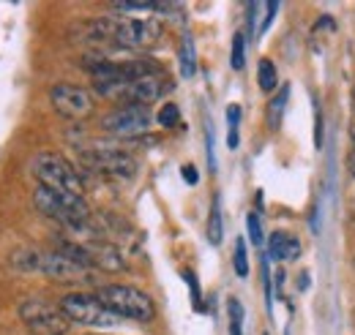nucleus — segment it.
I'll use <instances>...</instances> for the list:
<instances>
[{
	"label": "nucleus",
	"instance_id": "nucleus-5",
	"mask_svg": "<svg viewBox=\"0 0 355 335\" xmlns=\"http://www.w3.org/2000/svg\"><path fill=\"white\" fill-rule=\"evenodd\" d=\"M80 159L88 169L107 174V177H115V180H132L137 174V161L129 153L115 150V147H83Z\"/></svg>",
	"mask_w": 355,
	"mask_h": 335
},
{
	"label": "nucleus",
	"instance_id": "nucleus-22",
	"mask_svg": "<svg viewBox=\"0 0 355 335\" xmlns=\"http://www.w3.org/2000/svg\"><path fill=\"white\" fill-rule=\"evenodd\" d=\"M183 278H186V284H189V289H191V297H194V305L200 308V284H197V275H194L191 270H183Z\"/></svg>",
	"mask_w": 355,
	"mask_h": 335
},
{
	"label": "nucleus",
	"instance_id": "nucleus-7",
	"mask_svg": "<svg viewBox=\"0 0 355 335\" xmlns=\"http://www.w3.org/2000/svg\"><path fill=\"white\" fill-rule=\"evenodd\" d=\"M49 101L55 107L58 115L69 118V120H85L93 115L96 104H93V96H90L85 87H77V84L69 82H58L49 90Z\"/></svg>",
	"mask_w": 355,
	"mask_h": 335
},
{
	"label": "nucleus",
	"instance_id": "nucleus-4",
	"mask_svg": "<svg viewBox=\"0 0 355 335\" xmlns=\"http://www.w3.org/2000/svg\"><path fill=\"white\" fill-rule=\"evenodd\" d=\"M60 308H63V314L71 322L85 325V327H115V325H121V316H115L96 294H85V292L66 294L60 300Z\"/></svg>",
	"mask_w": 355,
	"mask_h": 335
},
{
	"label": "nucleus",
	"instance_id": "nucleus-19",
	"mask_svg": "<svg viewBox=\"0 0 355 335\" xmlns=\"http://www.w3.org/2000/svg\"><path fill=\"white\" fill-rule=\"evenodd\" d=\"M159 126L164 128H175L178 123H180V109H178L175 104H164L162 109H159Z\"/></svg>",
	"mask_w": 355,
	"mask_h": 335
},
{
	"label": "nucleus",
	"instance_id": "nucleus-1",
	"mask_svg": "<svg viewBox=\"0 0 355 335\" xmlns=\"http://www.w3.org/2000/svg\"><path fill=\"white\" fill-rule=\"evenodd\" d=\"M96 297L121 319H134V322H153L156 316V305L145 292L126 287V284H107L98 287Z\"/></svg>",
	"mask_w": 355,
	"mask_h": 335
},
{
	"label": "nucleus",
	"instance_id": "nucleus-28",
	"mask_svg": "<svg viewBox=\"0 0 355 335\" xmlns=\"http://www.w3.org/2000/svg\"><path fill=\"white\" fill-rule=\"evenodd\" d=\"M353 101H355V90H353Z\"/></svg>",
	"mask_w": 355,
	"mask_h": 335
},
{
	"label": "nucleus",
	"instance_id": "nucleus-11",
	"mask_svg": "<svg viewBox=\"0 0 355 335\" xmlns=\"http://www.w3.org/2000/svg\"><path fill=\"white\" fill-rule=\"evenodd\" d=\"M287 101H290V84H282L279 87V93L270 98V104H268V128L270 131H276V128L282 126V115H284V109H287Z\"/></svg>",
	"mask_w": 355,
	"mask_h": 335
},
{
	"label": "nucleus",
	"instance_id": "nucleus-27",
	"mask_svg": "<svg viewBox=\"0 0 355 335\" xmlns=\"http://www.w3.org/2000/svg\"><path fill=\"white\" fill-rule=\"evenodd\" d=\"M350 134L355 136V115H353V123H350Z\"/></svg>",
	"mask_w": 355,
	"mask_h": 335
},
{
	"label": "nucleus",
	"instance_id": "nucleus-9",
	"mask_svg": "<svg viewBox=\"0 0 355 335\" xmlns=\"http://www.w3.org/2000/svg\"><path fill=\"white\" fill-rule=\"evenodd\" d=\"M162 28L156 19H123L118 17V30H115V44L126 49H148L159 39Z\"/></svg>",
	"mask_w": 355,
	"mask_h": 335
},
{
	"label": "nucleus",
	"instance_id": "nucleus-24",
	"mask_svg": "<svg viewBox=\"0 0 355 335\" xmlns=\"http://www.w3.org/2000/svg\"><path fill=\"white\" fill-rule=\"evenodd\" d=\"M276 11H279V3H266V17H263V25H260V33H266L268 30V25L273 22Z\"/></svg>",
	"mask_w": 355,
	"mask_h": 335
},
{
	"label": "nucleus",
	"instance_id": "nucleus-26",
	"mask_svg": "<svg viewBox=\"0 0 355 335\" xmlns=\"http://www.w3.org/2000/svg\"><path fill=\"white\" fill-rule=\"evenodd\" d=\"M347 169H350V172L355 174V147L350 150V156H347Z\"/></svg>",
	"mask_w": 355,
	"mask_h": 335
},
{
	"label": "nucleus",
	"instance_id": "nucleus-17",
	"mask_svg": "<svg viewBox=\"0 0 355 335\" xmlns=\"http://www.w3.org/2000/svg\"><path fill=\"white\" fill-rule=\"evenodd\" d=\"M230 66L235 71H241L246 66V36L243 33H235L232 36V52H230Z\"/></svg>",
	"mask_w": 355,
	"mask_h": 335
},
{
	"label": "nucleus",
	"instance_id": "nucleus-10",
	"mask_svg": "<svg viewBox=\"0 0 355 335\" xmlns=\"http://www.w3.org/2000/svg\"><path fill=\"white\" fill-rule=\"evenodd\" d=\"M268 256L273 262H293L301 256V243L295 235H287V232H273L270 240H268Z\"/></svg>",
	"mask_w": 355,
	"mask_h": 335
},
{
	"label": "nucleus",
	"instance_id": "nucleus-3",
	"mask_svg": "<svg viewBox=\"0 0 355 335\" xmlns=\"http://www.w3.org/2000/svg\"><path fill=\"white\" fill-rule=\"evenodd\" d=\"M19 319L25 322L31 335H66L71 327V319L63 314L60 305H52L39 297H28L19 305Z\"/></svg>",
	"mask_w": 355,
	"mask_h": 335
},
{
	"label": "nucleus",
	"instance_id": "nucleus-15",
	"mask_svg": "<svg viewBox=\"0 0 355 335\" xmlns=\"http://www.w3.org/2000/svg\"><path fill=\"white\" fill-rule=\"evenodd\" d=\"M227 316H230V335H243V305L238 297L227 300Z\"/></svg>",
	"mask_w": 355,
	"mask_h": 335
},
{
	"label": "nucleus",
	"instance_id": "nucleus-13",
	"mask_svg": "<svg viewBox=\"0 0 355 335\" xmlns=\"http://www.w3.org/2000/svg\"><path fill=\"white\" fill-rule=\"evenodd\" d=\"M222 237H224L222 202H219V197H214V205H211V215H208V243H211V246H222Z\"/></svg>",
	"mask_w": 355,
	"mask_h": 335
},
{
	"label": "nucleus",
	"instance_id": "nucleus-16",
	"mask_svg": "<svg viewBox=\"0 0 355 335\" xmlns=\"http://www.w3.org/2000/svg\"><path fill=\"white\" fill-rule=\"evenodd\" d=\"M238 126H241V107L238 104H230L227 107V145H230V150H235L238 147Z\"/></svg>",
	"mask_w": 355,
	"mask_h": 335
},
{
	"label": "nucleus",
	"instance_id": "nucleus-25",
	"mask_svg": "<svg viewBox=\"0 0 355 335\" xmlns=\"http://www.w3.org/2000/svg\"><path fill=\"white\" fill-rule=\"evenodd\" d=\"M180 174H183V180H186V183H189V185H194V183H197V180H200V177H197V169L191 167V164H186V167L180 169Z\"/></svg>",
	"mask_w": 355,
	"mask_h": 335
},
{
	"label": "nucleus",
	"instance_id": "nucleus-2",
	"mask_svg": "<svg viewBox=\"0 0 355 335\" xmlns=\"http://www.w3.org/2000/svg\"><path fill=\"white\" fill-rule=\"evenodd\" d=\"M31 172L36 174V180L46 188H60V191H71L80 194L85 191L83 177L71 161H66L60 153H39L31 161Z\"/></svg>",
	"mask_w": 355,
	"mask_h": 335
},
{
	"label": "nucleus",
	"instance_id": "nucleus-14",
	"mask_svg": "<svg viewBox=\"0 0 355 335\" xmlns=\"http://www.w3.org/2000/svg\"><path fill=\"white\" fill-rule=\"evenodd\" d=\"M257 82H260V90L266 93H273L276 84H279V74H276V66L270 60H260V69H257Z\"/></svg>",
	"mask_w": 355,
	"mask_h": 335
},
{
	"label": "nucleus",
	"instance_id": "nucleus-12",
	"mask_svg": "<svg viewBox=\"0 0 355 335\" xmlns=\"http://www.w3.org/2000/svg\"><path fill=\"white\" fill-rule=\"evenodd\" d=\"M178 60H180V74L186 80H191L197 74V55H194V42L191 36H183L180 49H178Z\"/></svg>",
	"mask_w": 355,
	"mask_h": 335
},
{
	"label": "nucleus",
	"instance_id": "nucleus-21",
	"mask_svg": "<svg viewBox=\"0 0 355 335\" xmlns=\"http://www.w3.org/2000/svg\"><path fill=\"white\" fill-rule=\"evenodd\" d=\"M112 8L115 11H121V14H139V11H156V3H112Z\"/></svg>",
	"mask_w": 355,
	"mask_h": 335
},
{
	"label": "nucleus",
	"instance_id": "nucleus-8",
	"mask_svg": "<svg viewBox=\"0 0 355 335\" xmlns=\"http://www.w3.org/2000/svg\"><path fill=\"white\" fill-rule=\"evenodd\" d=\"M39 273H44L46 278L58 281V284H90L93 281V270L77 264L74 259L63 256L60 251L42 253L39 259Z\"/></svg>",
	"mask_w": 355,
	"mask_h": 335
},
{
	"label": "nucleus",
	"instance_id": "nucleus-20",
	"mask_svg": "<svg viewBox=\"0 0 355 335\" xmlns=\"http://www.w3.org/2000/svg\"><path fill=\"white\" fill-rule=\"evenodd\" d=\"M246 229H249V240H252L254 246H263L266 235H263V224H260V215H257V212H249V215H246Z\"/></svg>",
	"mask_w": 355,
	"mask_h": 335
},
{
	"label": "nucleus",
	"instance_id": "nucleus-18",
	"mask_svg": "<svg viewBox=\"0 0 355 335\" xmlns=\"http://www.w3.org/2000/svg\"><path fill=\"white\" fill-rule=\"evenodd\" d=\"M232 267H235V275L238 278H246L249 275V256H246V243L238 237L235 240V256H232Z\"/></svg>",
	"mask_w": 355,
	"mask_h": 335
},
{
	"label": "nucleus",
	"instance_id": "nucleus-6",
	"mask_svg": "<svg viewBox=\"0 0 355 335\" xmlns=\"http://www.w3.org/2000/svg\"><path fill=\"white\" fill-rule=\"evenodd\" d=\"M150 120H153L150 107L126 104V107H118V109L107 112L101 118V128L112 136H121V139H137L150 128Z\"/></svg>",
	"mask_w": 355,
	"mask_h": 335
},
{
	"label": "nucleus",
	"instance_id": "nucleus-23",
	"mask_svg": "<svg viewBox=\"0 0 355 335\" xmlns=\"http://www.w3.org/2000/svg\"><path fill=\"white\" fill-rule=\"evenodd\" d=\"M314 147H322V112L314 109Z\"/></svg>",
	"mask_w": 355,
	"mask_h": 335
}]
</instances>
